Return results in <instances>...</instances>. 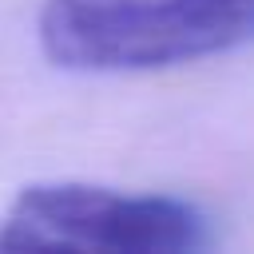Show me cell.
Returning <instances> with one entry per match:
<instances>
[{
    "instance_id": "6da1fadb",
    "label": "cell",
    "mask_w": 254,
    "mask_h": 254,
    "mask_svg": "<svg viewBox=\"0 0 254 254\" xmlns=\"http://www.w3.org/2000/svg\"><path fill=\"white\" fill-rule=\"evenodd\" d=\"M254 40V0H44L40 44L71 71H147Z\"/></svg>"
},
{
    "instance_id": "7a4b0ae2",
    "label": "cell",
    "mask_w": 254,
    "mask_h": 254,
    "mask_svg": "<svg viewBox=\"0 0 254 254\" xmlns=\"http://www.w3.org/2000/svg\"><path fill=\"white\" fill-rule=\"evenodd\" d=\"M210 242L198 206L167 194H127L91 183L24 187L0 222V246H71L119 254H183Z\"/></svg>"
}]
</instances>
